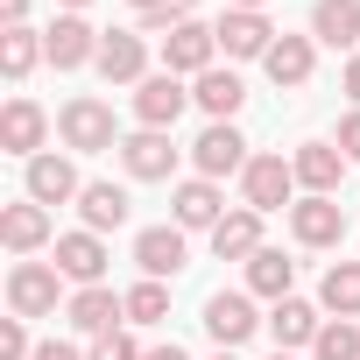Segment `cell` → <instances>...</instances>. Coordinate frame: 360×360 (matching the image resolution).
Wrapping results in <instances>:
<instances>
[{
  "label": "cell",
  "instance_id": "cell-1",
  "mask_svg": "<svg viewBox=\"0 0 360 360\" xmlns=\"http://www.w3.org/2000/svg\"><path fill=\"white\" fill-rule=\"evenodd\" d=\"M64 297V269L57 262H15L8 269V311L15 318H50Z\"/></svg>",
  "mask_w": 360,
  "mask_h": 360
},
{
  "label": "cell",
  "instance_id": "cell-2",
  "mask_svg": "<svg viewBox=\"0 0 360 360\" xmlns=\"http://www.w3.org/2000/svg\"><path fill=\"white\" fill-rule=\"evenodd\" d=\"M57 134H64V148H78V155L120 148V134H113V106H106V99H71V106L57 113Z\"/></svg>",
  "mask_w": 360,
  "mask_h": 360
},
{
  "label": "cell",
  "instance_id": "cell-3",
  "mask_svg": "<svg viewBox=\"0 0 360 360\" xmlns=\"http://www.w3.org/2000/svg\"><path fill=\"white\" fill-rule=\"evenodd\" d=\"M99 29L85 22V15H57L50 29H43V64H57V71H78V64H99Z\"/></svg>",
  "mask_w": 360,
  "mask_h": 360
},
{
  "label": "cell",
  "instance_id": "cell-4",
  "mask_svg": "<svg viewBox=\"0 0 360 360\" xmlns=\"http://www.w3.org/2000/svg\"><path fill=\"white\" fill-rule=\"evenodd\" d=\"M212 57H219V29H205V22H176L162 36V71H176V78H205Z\"/></svg>",
  "mask_w": 360,
  "mask_h": 360
},
{
  "label": "cell",
  "instance_id": "cell-5",
  "mask_svg": "<svg viewBox=\"0 0 360 360\" xmlns=\"http://www.w3.org/2000/svg\"><path fill=\"white\" fill-rule=\"evenodd\" d=\"M290 191H297V169L283 162V155H255L248 169H240V198H248V212H283L290 205Z\"/></svg>",
  "mask_w": 360,
  "mask_h": 360
},
{
  "label": "cell",
  "instance_id": "cell-6",
  "mask_svg": "<svg viewBox=\"0 0 360 360\" xmlns=\"http://www.w3.org/2000/svg\"><path fill=\"white\" fill-rule=\"evenodd\" d=\"M191 162H198V176H212V184H219V176H240L255 155H248V141H240L233 120H212V127L191 141Z\"/></svg>",
  "mask_w": 360,
  "mask_h": 360
},
{
  "label": "cell",
  "instance_id": "cell-7",
  "mask_svg": "<svg viewBox=\"0 0 360 360\" xmlns=\"http://www.w3.org/2000/svg\"><path fill=\"white\" fill-rule=\"evenodd\" d=\"M255 325H262V318H255V297H248V290H212V297H205V332L219 339V353L248 346Z\"/></svg>",
  "mask_w": 360,
  "mask_h": 360
},
{
  "label": "cell",
  "instance_id": "cell-8",
  "mask_svg": "<svg viewBox=\"0 0 360 360\" xmlns=\"http://www.w3.org/2000/svg\"><path fill=\"white\" fill-rule=\"evenodd\" d=\"M290 169H297V184H304V198H339V184H346V155H339V141H304L297 155H290Z\"/></svg>",
  "mask_w": 360,
  "mask_h": 360
},
{
  "label": "cell",
  "instance_id": "cell-9",
  "mask_svg": "<svg viewBox=\"0 0 360 360\" xmlns=\"http://www.w3.org/2000/svg\"><path fill=\"white\" fill-rule=\"evenodd\" d=\"M184 106H191V92H184V78H176V71H155V78H141L134 85V120L141 127H176V120H184Z\"/></svg>",
  "mask_w": 360,
  "mask_h": 360
},
{
  "label": "cell",
  "instance_id": "cell-10",
  "mask_svg": "<svg viewBox=\"0 0 360 360\" xmlns=\"http://www.w3.org/2000/svg\"><path fill=\"white\" fill-rule=\"evenodd\" d=\"M43 141H50V113H43L36 99H8V106H0V148H8V155L36 162Z\"/></svg>",
  "mask_w": 360,
  "mask_h": 360
},
{
  "label": "cell",
  "instance_id": "cell-11",
  "mask_svg": "<svg viewBox=\"0 0 360 360\" xmlns=\"http://www.w3.org/2000/svg\"><path fill=\"white\" fill-rule=\"evenodd\" d=\"M176 155H184V148H176L162 127H134L120 141V162H127V176H141V184H162V176L176 169Z\"/></svg>",
  "mask_w": 360,
  "mask_h": 360
},
{
  "label": "cell",
  "instance_id": "cell-12",
  "mask_svg": "<svg viewBox=\"0 0 360 360\" xmlns=\"http://www.w3.org/2000/svg\"><path fill=\"white\" fill-rule=\"evenodd\" d=\"M99 78H106V85H141V78H148V36H141V29H106V43H99Z\"/></svg>",
  "mask_w": 360,
  "mask_h": 360
},
{
  "label": "cell",
  "instance_id": "cell-13",
  "mask_svg": "<svg viewBox=\"0 0 360 360\" xmlns=\"http://www.w3.org/2000/svg\"><path fill=\"white\" fill-rule=\"evenodd\" d=\"M290 233L304 248H339L346 240V205L339 198H297L290 205Z\"/></svg>",
  "mask_w": 360,
  "mask_h": 360
},
{
  "label": "cell",
  "instance_id": "cell-14",
  "mask_svg": "<svg viewBox=\"0 0 360 360\" xmlns=\"http://www.w3.org/2000/svg\"><path fill=\"white\" fill-rule=\"evenodd\" d=\"M64 318H71V332H85V339H106V332H120V318H127V297H113L106 283H92V290H78V297L64 304Z\"/></svg>",
  "mask_w": 360,
  "mask_h": 360
},
{
  "label": "cell",
  "instance_id": "cell-15",
  "mask_svg": "<svg viewBox=\"0 0 360 360\" xmlns=\"http://www.w3.org/2000/svg\"><path fill=\"white\" fill-rule=\"evenodd\" d=\"M22 184H29L36 205H71V198L85 191V184H78V162H71V155H50V148L22 169Z\"/></svg>",
  "mask_w": 360,
  "mask_h": 360
},
{
  "label": "cell",
  "instance_id": "cell-16",
  "mask_svg": "<svg viewBox=\"0 0 360 360\" xmlns=\"http://www.w3.org/2000/svg\"><path fill=\"white\" fill-rule=\"evenodd\" d=\"M219 50L226 57H269L276 50V22L255 15V8H226L219 15Z\"/></svg>",
  "mask_w": 360,
  "mask_h": 360
},
{
  "label": "cell",
  "instance_id": "cell-17",
  "mask_svg": "<svg viewBox=\"0 0 360 360\" xmlns=\"http://www.w3.org/2000/svg\"><path fill=\"white\" fill-rule=\"evenodd\" d=\"M184 226H141L134 233V262H141V276L148 283H162V276H176V269H184Z\"/></svg>",
  "mask_w": 360,
  "mask_h": 360
},
{
  "label": "cell",
  "instance_id": "cell-18",
  "mask_svg": "<svg viewBox=\"0 0 360 360\" xmlns=\"http://www.w3.org/2000/svg\"><path fill=\"white\" fill-rule=\"evenodd\" d=\"M169 205H176V226H184V233H198V226L212 233V226L226 219V198H219V184H212V176H184Z\"/></svg>",
  "mask_w": 360,
  "mask_h": 360
},
{
  "label": "cell",
  "instance_id": "cell-19",
  "mask_svg": "<svg viewBox=\"0 0 360 360\" xmlns=\"http://www.w3.org/2000/svg\"><path fill=\"white\" fill-rule=\"evenodd\" d=\"M57 269H64V283H78V290H92L99 276H106V240L99 233H57Z\"/></svg>",
  "mask_w": 360,
  "mask_h": 360
},
{
  "label": "cell",
  "instance_id": "cell-20",
  "mask_svg": "<svg viewBox=\"0 0 360 360\" xmlns=\"http://www.w3.org/2000/svg\"><path fill=\"white\" fill-rule=\"evenodd\" d=\"M311 64H318V43H311V36H276V50L262 57V71H269V85H283V92H297V85H311Z\"/></svg>",
  "mask_w": 360,
  "mask_h": 360
},
{
  "label": "cell",
  "instance_id": "cell-21",
  "mask_svg": "<svg viewBox=\"0 0 360 360\" xmlns=\"http://www.w3.org/2000/svg\"><path fill=\"white\" fill-rule=\"evenodd\" d=\"M43 240H50V205L22 198V205L0 212V248H8V255H36Z\"/></svg>",
  "mask_w": 360,
  "mask_h": 360
},
{
  "label": "cell",
  "instance_id": "cell-22",
  "mask_svg": "<svg viewBox=\"0 0 360 360\" xmlns=\"http://www.w3.org/2000/svg\"><path fill=\"white\" fill-rule=\"evenodd\" d=\"M269 332H276V353H297V346H311V339L325 332V318H318V304L283 297V304L269 311Z\"/></svg>",
  "mask_w": 360,
  "mask_h": 360
},
{
  "label": "cell",
  "instance_id": "cell-23",
  "mask_svg": "<svg viewBox=\"0 0 360 360\" xmlns=\"http://www.w3.org/2000/svg\"><path fill=\"white\" fill-rule=\"evenodd\" d=\"M311 43L353 50L360 43V0H318V8H311Z\"/></svg>",
  "mask_w": 360,
  "mask_h": 360
},
{
  "label": "cell",
  "instance_id": "cell-24",
  "mask_svg": "<svg viewBox=\"0 0 360 360\" xmlns=\"http://www.w3.org/2000/svg\"><path fill=\"white\" fill-rule=\"evenodd\" d=\"M212 255H219V262H255V255H262V212H248V205L226 212V219L212 226Z\"/></svg>",
  "mask_w": 360,
  "mask_h": 360
},
{
  "label": "cell",
  "instance_id": "cell-25",
  "mask_svg": "<svg viewBox=\"0 0 360 360\" xmlns=\"http://www.w3.org/2000/svg\"><path fill=\"white\" fill-rule=\"evenodd\" d=\"M127 191L120 184H85L78 191V219H85V233H113V226H127Z\"/></svg>",
  "mask_w": 360,
  "mask_h": 360
},
{
  "label": "cell",
  "instance_id": "cell-26",
  "mask_svg": "<svg viewBox=\"0 0 360 360\" xmlns=\"http://www.w3.org/2000/svg\"><path fill=\"white\" fill-rule=\"evenodd\" d=\"M191 106H205L212 120H233V113L248 106V85H240L233 71H219V64H212V71H205V78L191 85Z\"/></svg>",
  "mask_w": 360,
  "mask_h": 360
},
{
  "label": "cell",
  "instance_id": "cell-27",
  "mask_svg": "<svg viewBox=\"0 0 360 360\" xmlns=\"http://www.w3.org/2000/svg\"><path fill=\"white\" fill-rule=\"evenodd\" d=\"M290 283H297V262H290L283 248H262V255L248 262V297H269V304H283V297H290Z\"/></svg>",
  "mask_w": 360,
  "mask_h": 360
},
{
  "label": "cell",
  "instance_id": "cell-28",
  "mask_svg": "<svg viewBox=\"0 0 360 360\" xmlns=\"http://www.w3.org/2000/svg\"><path fill=\"white\" fill-rule=\"evenodd\" d=\"M318 311L332 318H360V262H332L318 283Z\"/></svg>",
  "mask_w": 360,
  "mask_h": 360
},
{
  "label": "cell",
  "instance_id": "cell-29",
  "mask_svg": "<svg viewBox=\"0 0 360 360\" xmlns=\"http://www.w3.org/2000/svg\"><path fill=\"white\" fill-rule=\"evenodd\" d=\"M36 57H43V36L36 29H8V36H0V71H8L15 85L36 71Z\"/></svg>",
  "mask_w": 360,
  "mask_h": 360
},
{
  "label": "cell",
  "instance_id": "cell-30",
  "mask_svg": "<svg viewBox=\"0 0 360 360\" xmlns=\"http://www.w3.org/2000/svg\"><path fill=\"white\" fill-rule=\"evenodd\" d=\"M311 360H360V325L353 318H325V332L311 339Z\"/></svg>",
  "mask_w": 360,
  "mask_h": 360
},
{
  "label": "cell",
  "instance_id": "cell-31",
  "mask_svg": "<svg viewBox=\"0 0 360 360\" xmlns=\"http://www.w3.org/2000/svg\"><path fill=\"white\" fill-rule=\"evenodd\" d=\"M162 318H169V290L141 276V283L127 290V325H162Z\"/></svg>",
  "mask_w": 360,
  "mask_h": 360
},
{
  "label": "cell",
  "instance_id": "cell-32",
  "mask_svg": "<svg viewBox=\"0 0 360 360\" xmlns=\"http://www.w3.org/2000/svg\"><path fill=\"white\" fill-rule=\"evenodd\" d=\"M0 360H36V339H29V318H0Z\"/></svg>",
  "mask_w": 360,
  "mask_h": 360
},
{
  "label": "cell",
  "instance_id": "cell-33",
  "mask_svg": "<svg viewBox=\"0 0 360 360\" xmlns=\"http://www.w3.org/2000/svg\"><path fill=\"white\" fill-rule=\"evenodd\" d=\"M92 360H141V346L127 332H106V339H92Z\"/></svg>",
  "mask_w": 360,
  "mask_h": 360
},
{
  "label": "cell",
  "instance_id": "cell-34",
  "mask_svg": "<svg viewBox=\"0 0 360 360\" xmlns=\"http://www.w3.org/2000/svg\"><path fill=\"white\" fill-rule=\"evenodd\" d=\"M339 155H346V162H360V106L339 120Z\"/></svg>",
  "mask_w": 360,
  "mask_h": 360
},
{
  "label": "cell",
  "instance_id": "cell-35",
  "mask_svg": "<svg viewBox=\"0 0 360 360\" xmlns=\"http://www.w3.org/2000/svg\"><path fill=\"white\" fill-rule=\"evenodd\" d=\"M36 360H85V353H78V346H64V339H43V346H36Z\"/></svg>",
  "mask_w": 360,
  "mask_h": 360
},
{
  "label": "cell",
  "instance_id": "cell-36",
  "mask_svg": "<svg viewBox=\"0 0 360 360\" xmlns=\"http://www.w3.org/2000/svg\"><path fill=\"white\" fill-rule=\"evenodd\" d=\"M346 99H353V106H360V50H353V57H346Z\"/></svg>",
  "mask_w": 360,
  "mask_h": 360
},
{
  "label": "cell",
  "instance_id": "cell-37",
  "mask_svg": "<svg viewBox=\"0 0 360 360\" xmlns=\"http://www.w3.org/2000/svg\"><path fill=\"white\" fill-rule=\"evenodd\" d=\"M22 15H29V0H0V22L8 29H22Z\"/></svg>",
  "mask_w": 360,
  "mask_h": 360
},
{
  "label": "cell",
  "instance_id": "cell-38",
  "mask_svg": "<svg viewBox=\"0 0 360 360\" xmlns=\"http://www.w3.org/2000/svg\"><path fill=\"white\" fill-rule=\"evenodd\" d=\"M141 360H191V353H184V346H176V339H169V346H148Z\"/></svg>",
  "mask_w": 360,
  "mask_h": 360
},
{
  "label": "cell",
  "instance_id": "cell-39",
  "mask_svg": "<svg viewBox=\"0 0 360 360\" xmlns=\"http://www.w3.org/2000/svg\"><path fill=\"white\" fill-rule=\"evenodd\" d=\"M127 8H134V15H148V8H169V0H127Z\"/></svg>",
  "mask_w": 360,
  "mask_h": 360
},
{
  "label": "cell",
  "instance_id": "cell-40",
  "mask_svg": "<svg viewBox=\"0 0 360 360\" xmlns=\"http://www.w3.org/2000/svg\"><path fill=\"white\" fill-rule=\"evenodd\" d=\"M226 8H255V15H262V8H269V0H226Z\"/></svg>",
  "mask_w": 360,
  "mask_h": 360
},
{
  "label": "cell",
  "instance_id": "cell-41",
  "mask_svg": "<svg viewBox=\"0 0 360 360\" xmlns=\"http://www.w3.org/2000/svg\"><path fill=\"white\" fill-rule=\"evenodd\" d=\"M57 8H64V15H78V8H85V0H57Z\"/></svg>",
  "mask_w": 360,
  "mask_h": 360
},
{
  "label": "cell",
  "instance_id": "cell-42",
  "mask_svg": "<svg viewBox=\"0 0 360 360\" xmlns=\"http://www.w3.org/2000/svg\"><path fill=\"white\" fill-rule=\"evenodd\" d=\"M212 360H233V353H212Z\"/></svg>",
  "mask_w": 360,
  "mask_h": 360
},
{
  "label": "cell",
  "instance_id": "cell-43",
  "mask_svg": "<svg viewBox=\"0 0 360 360\" xmlns=\"http://www.w3.org/2000/svg\"><path fill=\"white\" fill-rule=\"evenodd\" d=\"M276 360H297V353H276Z\"/></svg>",
  "mask_w": 360,
  "mask_h": 360
}]
</instances>
